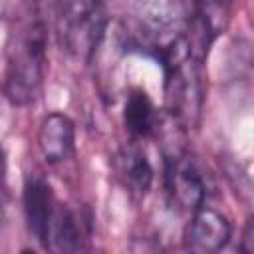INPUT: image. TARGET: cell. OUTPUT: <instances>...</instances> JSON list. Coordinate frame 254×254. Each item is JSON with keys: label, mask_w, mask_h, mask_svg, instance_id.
Returning <instances> with one entry per match:
<instances>
[{"label": "cell", "mask_w": 254, "mask_h": 254, "mask_svg": "<svg viewBox=\"0 0 254 254\" xmlns=\"http://www.w3.org/2000/svg\"><path fill=\"white\" fill-rule=\"evenodd\" d=\"M232 236L230 220L216 208L200 204L192 210V216L185 228L183 242L190 252H218L222 250Z\"/></svg>", "instance_id": "4"}, {"label": "cell", "mask_w": 254, "mask_h": 254, "mask_svg": "<svg viewBox=\"0 0 254 254\" xmlns=\"http://www.w3.org/2000/svg\"><path fill=\"white\" fill-rule=\"evenodd\" d=\"M89 234V222L81 216V212L73 210L67 204H58L54 208L46 248L54 252H79L85 248Z\"/></svg>", "instance_id": "8"}, {"label": "cell", "mask_w": 254, "mask_h": 254, "mask_svg": "<svg viewBox=\"0 0 254 254\" xmlns=\"http://www.w3.org/2000/svg\"><path fill=\"white\" fill-rule=\"evenodd\" d=\"M161 115L149 93L141 87H133L123 105V125L133 139L153 137L161 129Z\"/></svg>", "instance_id": "10"}, {"label": "cell", "mask_w": 254, "mask_h": 254, "mask_svg": "<svg viewBox=\"0 0 254 254\" xmlns=\"http://www.w3.org/2000/svg\"><path fill=\"white\" fill-rule=\"evenodd\" d=\"M228 6H230V0H196L194 12L202 16L212 26V30L218 34L224 28Z\"/></svg>", "instance_id": "11"}, {"label": "cell", "mask_w": 254, "mask_h": 254, "mask_svg": "<svg viewBox=\"0 0 254 254\" xmlns=\"http://www.w3.org/2000/svg\"><path fill=\"white\" fill-rule=\"evenodd\" d=\"M165 73V105L171 119L181 129H190L200 119L204 89H202V62L185 32L175 34L169 42L155 50Z\"/></svg>", "instance_id": "2"}, {"label": "cell", "mask_w": 254, "mask_h": 254, "mask_svg": "<svg viewBox=\"0 0 254 254\" xmlns=\"http://www.w3.org/2000/svg\"><path fill=\"white\" fill-rule=\"evenodd\" d=\"M113 171L119 183L135 196H145L153 187V165L147 157V153L137 147L135 143L123 145L115 151L113 159Z\"/></svg>", "instance_id": "9"}, {"label": "cell", "mask_w": 254, "mask_h": 254, "mask_svg": "<svg viewBox=\"0 0 254 254\" xmlns=\"http://www.w3.org/2000/svg\"><path fill=\"white\" fill-rule=\"evenodd\" d=\"M6 175H8V157H6V149L0 145V206L4 204L6 198Z\"/></svg>", "instance_id": "14"}, {"label": "cell", "mask_w": 254, "mask_h": 254, "mask_svg": "<svg viewBox=\"0 0 254 254\" xmlns=\"http://www.w3.org/2000/svg\"><path fill=\"white\" fill-rule=\"evenodd\" d=\"M165 159V189L171 202L187 212H192L208 194L204 175L194 157L181 145H169L163 151Z\"/></svg>", "instance_id": "3"}, {"label": "cell", "mask_w": 254, "mask_h": 254, "mask_svg": "<svg viewBox=\"0 0 254 254\" xmlns=\"http://www.w3.org/2000/svg\"><path fill=\"white\" fill-rule=\"evenodd\" d=\"M240 250L244 254H252L254 252V218L248 216L244 228H242V238H240Z\"/></svg>", "instance_id": "13"}, {"label": "cell", "mask_w": 254, "mask_h": 254, "mask_svg": "<svg viewBox=\"0 0 254 254\" xmlns=\"http://www.w3.org/2000/svg\"><path fill=\"white\" fill-rule=\"evenodd\" d=\"M48 26L36 2L26 4L14 18L6 44L4 95L24 107L38 99L46 73Z\"/></svg>", "instance_id": "1"}, {"label": "cell", "mask_w": 254, "mask_h": 254, "mask_svg": "<svg viewBox=\"0 0 254 254\" xmlns=\"http://www.w3.org/2000/svg\"><path fill=\"white\" fill-rule=\"evenodd\" d=\"M105 28H107V14H105L103 6L87 16L60 22L62 48L71 58H75L79 62H89L93 58V54L97 52L99 44L103 42Z\"/></svg>", "instance_id": "5"}, {"label": "cell", "mask_w": 254, "mask_h": 254, "mask_svg": "<svg viewBox=\"0 0 254 254\" xmlns=\"http://www.w3.org/2000/svg\"><path fill=\"white\" fill-rule=\"evenodd\" d=\"M22 202H24V216H26L30 234L46 248L48 226L56 208V198H54L52 185L42 173L32 171L26 175Z\"/></svg>", "instance_id": "6"}, {"label": "cell", "mask_w": 254, "mask_h": 254, "mask_svg": "<svg viewBox=\"0 0 254 254\" xmlns=\"http://www.w3.org/2000/svg\"><path fill=\"white\" fill-rule=\"evenodd\" d=\"M101 0H58V10H60V22L75 20L81 16H87L101 8Z\"/></svg>", "instance_id": "12"}, {"label": "cell", "mask_w": 254, "mask_h": 254, "mask_svg": "<svg viewBox=\"0 0 254 254\" xmlns=\"http://www.w3.org/2000/svg\"><path fill=\"white\" fill-rule=\"evenodd\" d=\"M38 149L46 163L58 165L67 161L75 151V125L60 111L48 113L38 129Z\"/></svg>", "instance_id": "7"}]
</instances>
